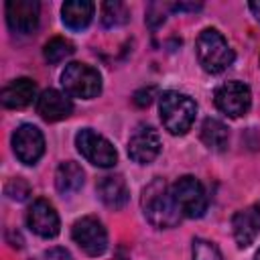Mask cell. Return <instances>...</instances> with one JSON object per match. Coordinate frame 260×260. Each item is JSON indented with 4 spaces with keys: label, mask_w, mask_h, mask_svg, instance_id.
Returning a JSON list of instances; mask_svg holds the SVG:
<instances>
[{
    "label": "cell",
    "mask_w": 260,
    "mask_h": 260,
    "mask_svg": "<svg viewBox=\"0 0 260 260\" xmlns=\"http://www.w3.org/2000/svg\"><path fill=\"white\" fill-rule=\"evenodd\" d=\"M2 104L6 108H12V110H22L26 108L35 98H37V83L28 77H20V79H14L10 81L4 89H2Z\"/></svg>",
    "instance_id": "cell-16"
},
{
    "label": "cell",
    "mask_w": 260,
    "mask_h": 260,
    "mask_svg": "<svg viewBox=\"0 0 260 260\" xmlns=\"http://www.w3.org/2000/svg\"><path fill=\"white\" fill-rule=\"evenodd\" d=\"M73 51H75L73 43H71L69 39H65V37H53V39L47 41L45 47H43V55H45V59H47L51 65H55V63H59V61L71 57Z\"/></svg>",
    "instance_id": "cell-21"
},
{
    "label": "cell",
    "mask_w": 260,
    "mask_h": 260,
    "mask_svg": "<svg viewBox=\"0 0 260 260\" xmlns=\"http://www.w3.org/2000/svg\"><path fill=\"white\" fill-rule=\"evenodd\" d=\"M191 254H193V260H223L219 248L213 242L203 240V238H195L193 240Z\"/></svg>",
    "instance_id": "cell-22"
},
{
    "label": "cell",
    "mask_w": 260,
    "mask_h": 260,
    "mask_svg": "<svg viewBox=\"0 0 260 260\" xmlns=\"http://www.w3.org/2000/svg\"><path fill=\"white\" fill-rule=\"evenodd\" d=\"M98 195L104 205L112 209H122L130 199V189L122 175H106L98 181Z\"/></svg>",
    "instance_id": "cell-15"
},
{
    "label": "cell",
    "mask_w": 260,
    "mask_h": 260,
    "mask_svg": "<svg viewBox=\"0 0 260 260\" xmlns=\"http://www.w3.org/2000/svg\"><path fill=\"white\" fill-rule=\"evenodd\" d=\"M160 152V136L152 126H138L128 140V156L134 162L148 165Z\"/></svg>",
    "instance_id": "cell-11"
},
{
    "label": "cell",
    "mask_w": 260,
    "mask_h": 260,
    "mask_svg": "<svg viewBox=\"0 0 260 260\" xmlns=\"http://www.w3.org/2000/svg\"><path fill=\"white\" fill-rule=\"evenodd\" d=\"M12 148L20 162L35 165L45 152V138L43 132L32 124H22L12 134Z\"/></svg>",
    "instance_id": "cell-9"
},
{
    "label": "cell",
    "mask_w": 260,
    "mask_h": 260,
    "mask_svg": "<svg viewBox=\"0 0 260 260\" xmlns=\"http://www.w3.org/2000/svg\"><path fill=\"white\" fill-rule=\"evenodd\" d=\"M26 223L41 238H55L61 228L59 215L47 199H35L30 203V207L26 211Z\"/></svg>",
    "instance_id": "cell-12"
},
{
    "label": "cell",
    "mask_w": 260,
    "mask_h": 260,
    "mask_svg": "<svg viewBox=\"0 0 260 260\" xmlns=\"http://www.w3.org/2000/svg\"><path fill=\"white\" fill-rule=\"evenodd\" d=\"M152 98H154V87H142L134 93V104L138 108H146V106H150Z\"/></svg>",
    "instance_id": "cell-24"
},
{
    "label": "cell",
    "mask_w": 260,
    "mask_h": 260,
    "mask_svg": "<svg viewBox=\"0 0 260 260\" xmlns=\"http://www.w3.org/2000/svg\"><path fill=\"white\" fill-rule=\"evenodd\" d=\"M254 260H260V250L256 252V256H254Z\"/></svg>",
    "instance_id": "cell-29"
},
{
    "label": "cell",
    "mask_w": 260,
    "mask_h": 260,
    "mask_svg": "<svg viewBox=\"0 0 260 260\" xmlns=\"http://www.w3.org/2000/svg\"><path fill=\"white\" fill-rule=\"evenodd\" d=\"M201 140L209 150H225L230 142V130L215 118H205L201 124Z\"/></svg>",
    "instance_id": "cell-19"
},
{
    "label": "cell",
    "mask_w": 260,
    "mask_h": 260,
    "mask_svg": "<svg viewBox=\"0 0 260 260\" xmlns=\"http://www.w3.org/2000/svg\"><path fill=\"white\" fill-rule=\"evenodd\" d=\"M37 112L47 122H59V120H65L71 116L73 104L65 93H61L57 89H45L37 98Z\"/></svg>",
    "instance_id": "cell-13"
},
{
    "label": "cell",
    "mask_w": 260,
    "mask_h": 260,
    "mask_svg": "<svg viewBox=\"0 0 260 260\" xmlns=\"http://www.w3.org/2000/svg\"><path fill=\"white\" fill-rule=\"evenodd\" d=\"M195 53L199 65L207 73H221L234 63V49L217 28H203L195 41Z\"/></svg>",
    "instance_id": "cell-2"
},
{
    "label": "cell",
    "mask_w": 260,
    "mask_h": 260,
    "mask_svg": "<svg viewBox=\"0 0 260 260\" xmlns=\"http://www.w3.org/2000/svg\"><path fill=\"white\" fill-rule=\"evenodd\" d=\"M254 207H256V211H258V213H260V201H258V203H256V205H254Z\"/></svg>",
    "instance_id": "cell-28"
},
{
    "label": "cell",
    "mask_w": 260,
    "mask_h": 260,
    "mask_svg": "<svg viewBox=\"0 0 260 260\" xmlns=\"http://www.w3.org/2000/svg\"><path fill=\"white\" fill-rule=\"evenodd\" d=\"M100 20L106 28H114V26H122L130 20V10L126 8V4L122 2H104L100 8Z\"/></svg>",
    "instance_id": "cell-20"
},
{
    "label": "cell",
    "mask_w": 260,
    "mask_h": 260,
    "mask_svg": "<svg viewBox=\"0 0 260 260\" xmlns=\"http://www.w3.org/2000/svg\"><path fill=\"white\" fill-rule=\"evenodd\" d=\"M83 185V171L77 162L73 160H65L57 167L55 171V187L59 193L63 195H71L75 191H79Z\"/></svg>",
    "instance_id": "cell-18"
},
{
    "label": "cell",
    "mask_w": 260,
    "mask_h": 260,
    "mask_svg": "<svg viewBox=\"0 0 260 260\" xmlns=\"http://www.w3.org/2000/svg\"><path fill=\"white\" fill-rule=\"evenodd\" d=\"M71 236H73V242L87 256H102L108 248V232L104 223L93 215H85L77 219L71 228Z\"/></svg>",
    "instance_id": "cell-7"
},
{
    "label": "cell",
    "mask_w": 260,
    "mask_h": 260,
    "mask_svg": "<svg viewBox=\"0 0 260 260\" xmlns=\"http://www.w3.org/2000/svg\"><path fill=\"white\" fill-rule=\"evenodd\" d=\"M6 195L10 197V199H18V201H22L26 195H28V185L22 181V179H12V181H8L6 183Z\"/></svg>",
    "instance_id": "cell-23"
},
{
    "label": "cell",
    "mask_w": 260,
    "mask_h": 260,
    "mask_svg": "<svg viewBox=\"0 0 260 260\" xmlns=\"http://www.w3.org/2000/svg\"><path fill=\"white\" fill-rule=\"evenodd\" d=\"M41 4L37 0H8L6 2V22L12 32L30 35L39 26Z\"/></svg>",
    "instance_id": "cell-10"
},
{
    "label": "cell",
    "mask_w": 260,
    "mask_h": 260,
    "mask_svg": "<svg viewBox=\"0 0 260 260\" xmlns=\"http://www.w3.org/2000/svg\"><path fill=\"white\" fill-rule=\"evenodd\" d=\"M250 10H252L254 16L260 20V2H250Z\"/></svg>",
    "instance_id": "cell-27"
},
{
    "label": "cell",
    "mask_w": 260,
    "mask_h": 260,
    "mask_svg": "<svg viewBox=\"0 0 260 260\" xmlns=\"http://www.w3.org/2000/svg\"><path fill=\"white\" fill-rule=\"evenodd\" d=\"M258 61H260V53H258Z\"/></svg>",
    "instance_id": "cell-30"
},
{
    "label": "cell",
    "mask_w": 260,
    "mask_h": 260,
    "mask_svg": "<svg viewBox=\"0 0 260 260\" xmlns=\"http://www.w3.org/2000/svg\"><path fill=\"white\" fill-rule=\"evenodd\" d=\"M142 211L144 217L160 230L175 228L181 221V211L173 199V193L169 185L162 179L150 181L142 191Z\"/></svg>",
    "instance_id": "cell-1"
},
{
    "label": "cell",
    "mask_w": 260,
    "mask_h": 260,
    "mask_svg": "<svg viewBox=\"0 0 260 260\" xmlns=\"http://www.w3.org/2000/svg\"><path fill=\"white\" fill-rule=\"evenodd\" d=\"M158 114H160L162 126L171 134L179 136L191 130L195 114H197V104L187 93L165 91L158 100Z\"/></svg>",
    "instance_id": "cell-3"
},
{
    "label": "cell",
    "mask_w": 260,
    "mask_h": 260,
    "mask_svg": "<svg viewBox=\"0 0 260 260\" xmlns=\"http://www.w3.org/2000/svg\"><path fill=\"white\" fill-rule=\"evenodd\" d=\"M232 230H234L236 244L240 248H248L260 234V213L256 211V207L252 205L236 211L232 217Z\"/></svg>",
    "instance_id": "cell-14"
},
{
    "label": "cell",
    "mask_w": 260,
    "mask_h": 260,
    "mask_svg": "<svg viewBox=\"0 0 260 260\" xmlns=\"http://www.w3.org/2000/svg\"><path fill=\"white\" fill-rule=\"evenodd\" d=\"M213 100L219 112L228 114L230 118H240L250 110L252 93L250 87L242 81H225L215 89Z\"/></svg>",
    "instance_id": "cell-8"
},
{
    "label": "cell",
    "mask_w": 260,
    "mask_h": 260,
    "mask_svg": "<svg viewBox=\"0 0 260 260\" xmlns=\"http://www.w3.org/2000/svg\"><path fill=\"white\" fill-rule=\"evenodd\" d=\"M45 260H73L71 258V254L65 250V248H49L47 252H45Z\"/></svg>",
    "instance_id": "cell-25"
},
{
    "label": "cell",
    "mask_w": 260,
    "mask_h": 260,
    "mask_svg": "<svg viewBox=\"0 0 260 260\" xmlns=\"http://www.w3.org/2000/svg\"><path fill=\"white\" fill-rule=\"evenodd\" d=\"M175 10H201V4H175Z\"/></svg>",
    "instance_id": "cell-26"
},
{
    "label": "cell",
    "mask_w": 260,
    "mask_h": 260,
    "mask_svg": "<svg viewBox=\"0 0 260 260\" xmlns=\"http://www.w3.org/2000/svg\"><path fill=\"white\" fill-rule=\"evenodd\" d=\"M95 4L89 0H69L61 6V20L71 30H83L93 18Z\"/></svg>",
    "instance_id": "cell-17"
},
{
    "label": "cell",
    "mask_w": 260,
    "mask_h": 260,
    "mask_svg": "<svg viewBox=\"0 0 260 260\" xmlns=\"http://www.w3.org/2000/svg\"><path fill=\"white\" fill-rule=\"evenodd\" d=\"M171 193H173V199H175L181 215L201 217L205 213L207 195H205V189H203L199 179H195L191 175H185V177H181L173 183Z\"/></svg>",
    "instance_id": "cell-5"
},
{
    "label": "cell",
    "mask_w": 260,
    "mask_h": 260,
    "mask_svg": "<svg viewBox=\"0 0 260 260\" xmlns=\"http://www.w3.org/2000/svg\"><path fill=\"white\" fill-rule=\"evenodd\" d=\"M75 146L85 156V160H89L95 167L108 169V167H114L116 160H118V152L112 146V142L106 136L91 130V128H83V130L77 132Z\"/></svg>",
    "instance_id": "cell-6"
},
{
    "label": "cell",
    "mask_w": 260,
    "mask_h": 260,
    "mask_svg": "<svg viewBox=\"0 0 260 260\" xmlns=\"http://www.w3.org/2000/svg\"><path fill=\"white\" fill-rule=\"evenodd\" d=\"M61 83L67 95L91 100L102 91V75L85 63H69L61 73Z\"/></svg>",
    "instance_id": "cell-4"
}]
</instances>
